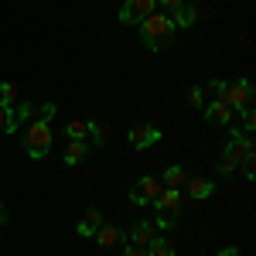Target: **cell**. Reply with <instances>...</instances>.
<instances>
[{
    "instance_id": "30bf717a",
    "label": "cell",
    "mask_w": 256,
    "mask_h": 256,
    "mask_svg": "<svg viewBox=\"0 0 256 256\" xmlns=\"http://www.w3.org/2000/svg\"><path fill=\"white\" fill-rule=\"evenodd\" d=\"M232 113H236V110H229L226 99H212L208 110H205V120H212V123H218V126H232Z\"/></svg>"
},
{
    "instance_id": "5bb4252c",
    "label": "cell",
    "mask_w": 256,
    "mask_h": 256,
    "mask_svg": "<svg viewBox=\"0 0 256 256\" xmlns=\"http://www.w3.org/2000/svg\"><path fill=\"white\" fill-rule=\"evenodd\" d=\"M89 158V144H86V140H68V147H65V164H68V168H76V164H82V160Z\"/></svg>"
},
{
    "instance_id": "ffe728a7",
    "label": "cell",
    "mask_w": 256,
    "mask_h": 256,
    "mask_svg": "<svg viewBox=\"0 0 256 256\" xmlns=\"http://www.w3.org/2000/svg\"><path fill=\"white\" fill-rule=\"evenodd\" d=\"M65 134H68V140H86L89 137V123H86V120H68Z\"/></svg>"
},
{
    "instance_id": "2e32d148",
    "label": "cell",
    "mask_w": 256,
    "mask_h": 256,
    "mask_svg": "<svg viewBox=\"0 0 256 256\" xmlns=\"http://www.w3.org/2000/svg\"><path fill=\"white\" fill-rule=\"evenodd\" d=\"M99 242V246H116L120 239H123V232H120L116 226H99L96 229V236H92Z\"/></svg>"
},
{
    "instance_id": "ba28073f",
    "label": "cell",
    "mask_w": 256,
    "mask_h": 256,
    "mask_svg": "<svg viewBox=\"0 0 256 256\" xmlns=\"http://www.w3.org/2000/svg\"><path fill=\"white\" fill-rule=\"evenodd\" d=\"M126 137H130V147L147 150V147H154V144L160 140V130H158V126H150V123H137V126H134Z\"/></svg>"
},
{
    "instance_id": "7402d4cb",
    "label": "cell",
    "mask_w": 256,
    "mask_h": 256,
    "mask_svg": "<svg viewBox=\"0 0 256 256\" xmlns=\"http://www.w3.org/2000/svg\"><path fill=\"white\" fill-rule=\"evenodd\" d=\"M147 256H174V250H171V246H168V242H164V239H150V242H147Z\"/></svg>"
},
{
    "instance_id": "7a4b0ae2",
    "label": "cell",
    "mask_w": 256,
    "mask_h": 256,
    "mask_svg": "<svg viewBox=\"0 0 256 256\" xmlns=\"http://www.w3.org/2000/svg\"><path fill=\"white\" fill-rule=\"evenodd\" d=\"M253 154V137L250 134H242V130H232V140L226 144V150H222V160H218V171L222 174H232L242 158H250Z\"/></svg>"
},
{
    "instance_id": "44dd1931",
    "label": "cell",
    "mask_w": 256,
    "mask_h": 256,
    "mask_svg": "<svg viewBox=\"0 0 256 256\" xmlns=\"http://www.w3.org/2000/svg\"><path fill=\"white\" fill-rule=\"evenodd\" d=\"M184 102H188V106H205V89H202V86H188V89H184Z\"/></svg>"
},
{
    "instance_id": "277c9868",
    "label": "cell",
    "mask_w": 256,
    "mask_h": 256,
    "mask_svg": "<svg viewBox=\"0 0 256 256\" xmlns=\"http://www.w3.org/2000/svg\"><path fill=\"white\" fill-rule=\"evenodd\" d=\"M58 113V106L55 102H20L18 110H14V120L20 123H34V120H52Z\"/></svg>"
},
{
    "instance_id": "8992f818",
    "label": "cell",
    "mask_w": 256,
    "mask_h": 256,
    "mask_svg": "<svg viewBox=\"0 0 256 256\" xmlns=\"http://www.w3.org/2000/svg\"><path fill=\"white\" fill-rule=\"evenodd\" d=\"M226 102H229V110H246V106H253V82L250 79L229 82V86H226Z\"/></svg>"
},
{
    "instance_id": "6da1fadb",
    "label": "cell",
    "mask_w": 256,
    "mask_h": 256,
    "mask_svg": "<svg viewBox=\"0 0 256 256\" xmlns=\"http://www.w3.org/2000/svg\"><path fill=\"white\" fill-rule=\"evenodd\" d=\"M171 38H174V24H171L168 14L154 10V14H147V18L140 20V41H144V48L164 52V48L171 44Z\"/></svg>"
},
{
    "instance_id": "cb8c5ba5",
    "label": "cell",
    "mask_w": 256,
    "mask_h": 256,
    "mask_svg": "<svg viewBox=\"0 0 256 256\" xmlns=\"http://www.w3.org/2000/svg\"><path fill=\"white\" fill-rule=\"evenodd\" d=\"M256 130V113H253V106H246L242 110V134H253Z\"/></svg>"
},
{
    "instance_id": "484cf974",
    "label": "cell",
    "mask_w": 256,
    "mask_h": 256,
    "mask_svg": "<svg viewBox=\"0 0 256 256\" xmlns=\"http://www.w3.org/2000/svg\"><path fill=\"white\" fill-rule=\"evenodd\" d=\"M160 7H164V10H160V14H168V18H171V14H174L178 7H181V4H184V0H158Z\"/></svg>"
},
{
    "instance_id": "4fadbf2b",
    "label": "cell",
    "mask_w": 256,
    "mask_h": 256,
    "mask_svg": "<svg viewBox=\"0 0 256 256\" xmlns=\"http://www.w3.org/2000/svg\"><path fill=\"white\" fill-rule=\"evenodd\" d=\"M158 236L154 232V222H147V218H140V222H134V229H130V246H140V250H147V242Z\"/></svg>"
},
{
    "instance_id": "7c38bea8",
    "label": "cell",
    "mask_w": 256,
    "mask_h": 256,
    "mask_svg": "<svg viewBox=\"0 0 256 256\" xmlns=\"http://www.w3.org/2000/svg\"><path fill=\"white\" fill-rule=\"evenodd\" d=\"M195 20H198V7H195V4H181L174 14H171V24L181 28V31H192V28H195Z\"/></svg>"
},
{
    "instance_id": "f1b7e54d",
    "label": "cell",
    "mask_w": 256,
    "mask_h": 256,
    "mask_svg": "<svg viewBox=\"0 0 256 256\" xmlns=\"http://www.w3.org/2000/svg\"><path fill=\"white\" fill-rule=\"evenodd\" d=\"M218 256H239L236 246H226V250H218Z\"/></svg>"
},
{
    "instance_id": "e0dca14e",
    "label": "cell",
    "mask_w": 256,
    "mask_h": 256,
    "mask_svg": "<svg viewBox=\"0 0 256 256\" xmlns=\"http://www.w3.org/2000/svg\"><path fill=\"white\" fill-rule=\"evenodd\" d=\"M184 181H188V174H184V168H178V164H171V168L164 171V181H160V184H164V188H181Z\"/></svg>"
},
{
    "instance_id": "d6986e66",
    "label": "cell",
    "mask_w": 256,
    "mask_h": 256,
    "mask_svg": "<svg viewBox=\"0 0 256 256\" xmlns=\"http://www.w3.org/2000/svg\"><path fill=\"white\" fill-rule=\"evenodd\" d=\"M18 130V120H14V110L7 102H0V134H14Z\"/></svg>"
},
{
    "instance_id": "52a82bcc",
    "label": "cell",
    "mask_w": 256,
    "mask_h": 256,
    "mask_svg": "<svg viewBox=\"0 0 256 256\" xmlns=\"http://www.w3.org/2000/svg\"><path fill=\"white\" fill-rule=\"evenodd\" d=\"M154 4H158V0H126V4L120 7V20H123V24H140L147 14H154Z\"/></svg>"
},
{
    "instance_id": "3957f363",
    "label": "cell",
    "mask_w": 256,
    "mask_h": 256,
    "mask_svg": "<svg viewBox=\"0 0 256 256\" xmlns=\"http://www.w3.org/2000/svg\"><path fill=\"white\" fill-rule=\"evenodd\" d=\"M24 150H28L31 160L48 158V150H52V126H48V120L28 123V130H24Z\"/></svg>"
},
{
    "instance_id": "5b68a950",
    "label": "cell",
    "mask_w": 256,
    "mask_h": 256,
    "mask_svg": "<svg viewBox=\"0 0 256 256\" xmlns=\"http://www.w3.org/2000/svg\"><path fill=\"white\" fill-rule=\"evenodd\" d=\"M160 192H164L160 178H154V174H144V178L137 181V184L130 188V202H134V205H150V202H154V198H158Z\"/></svg>"
},
{
    "instance_id": "9a60e30c",
    "label": "cell",
    "mask_w": 256,
    "mask_h": 256,
    "mask_svg": "<svg viewBox=\"0 0 256 256\" xmlns=\"http://www.w3.org/2000/svg\"><path fill=\"white\" fill-rule=\"evenodd\" d=\"M184 184H188V195L192 198H208L216 192V184H212L208 178H192V181H184Z\"/></svg>"
},
{
    "instance_id": "83f0119b",
    "label": "cell",
    "mask_w": 256,
    "mask_h": 256,
    "mask_svg": "<svg viewBox=\"0 0 256 256\" xmlns=\"http://www.w3.org/2000/svg\"><path fill=\"white\" fill-rule=\"evenodd\" d=\"M123 256H147V250H140V246H126Z\"/></svg>"
},
{
    "instance_id": "603a6c76",
    "label": "cell",
    "mask_w": 256,
    "mask_h": 256,
    "mask_svg": "<svg viewBox=\"0 0 256 256\" xmlns=\"http://www.w3.org/2000/svg\"><path fill=\"white\" fill-rule=\"evenodd\" d=\"M14 99H18V86H14V82H0V102L10 106Z\"/></svg>"
},
{
    "instance_id": "9c48e42d",
    "label": "cell",
    "mask_w": 256,
    "mask_h": 256,
    "mask_svg": "<svg viewBox=\"0 0 256 256\" xmlns=\"http://www.w3.org/2000/svg\"><path fill=\"white\" fill-rule=\"evenodd\" d=\"M150 205H154V212H160V216H174L178 205H181V192H178V188H164Z\"/></svg>"
},
{
    "instance_id": "ac0fdd59",
    "label": "cell",
    "mask_w": 256,
    "mask_h": 256,
    "mask_svg": "<svg viewBox=\"0 0 256 256\" xmlns=\"http://www.w3.org/2000/svg\"><path fill=\"white\" fill-rule=\"evenodd\" d=\"M89 137H92L96 147H102L106 137H110V123H106V120H92V123H89Z\"/></svg>"
},
{
    "instance_id": "d4e9b609",
    "label": "cell",
    "mask_w": 256,
    "mask_h": 256,
    "mask_svg": "<svg viewBox=\"0 0 256 256\" xmlns=\"http://www.w3.org/2000/svg\"><path fill=\"white\" fill-rule=\"evenodd\" d=\"M239 168H242V174H246V178H256V158H253V154H250V158H242Z\"/></svg>"
},
{
    "instance_id": "4316f807",
    "label": "cell",
    "mask_w": 256,
    "mask_h": 256,
    "mask_svg": "<svg viewBox=\"0 0 256 256\" xmlns=\"http://www.w3.org/2000/svg\"><path fill=\"white\" fill-rule=\"evenodd\" d=\"M226 86H229V82H222V79L212 82V99H226Z\"/></svg>"
},
{
    "instance_id": "8fae6325",
    "label": "cell",
    "mask_w": 256,
    "mask_h": 256,
    "mask_svg": "<svg viewBox=\"0 0 256 256\" xmlns=\"http://www.w3.org/2000/svg\"><path fill=\"white\" fill-rule=\"evenodd\" d=\"M99 226H106V216H102L99 208H89V212H86V216L79 218L76 232H79V236H86V239H92V236H96V229H99Z\"/></svg>"
},
{
    "instance_id": "f546056e",
    "label": "cell",
    "mask_w": 256,
    "mask_h": 256,
    "mask_svg": "<svg viewBox=\"0 0 256 256\" xmlns=\"http://www.w3.org/2000/svg\"><path fill=\"white\" fill-rule=\"evenodd\" d=\"M0 222H7V208H4V202H0Z\"/></svg>"
}]
</instances>
